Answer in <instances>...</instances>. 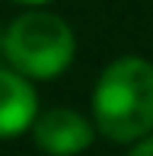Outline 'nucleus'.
Wrapping results in <instances>:
<instances>
[{
    "mask_svg": "<svg viewBox=\"0 0 153 156\" xmlns=\"http://www.w3.org/2000/svg\"><path fill=\"white\" fill-rule=\"evenodd\" d=\"M38 118V96L29 76L0 67V140L19 137Z\"/></svg>",
    "mask_w": 153,
    "mask_h": 156,
    "instance_id": "obj_4",
    "label": "nucleus"
},
{
    "mask_svg": "<svg viewBox=\"0 0 153 156\" xmlns=\"http://www.w3.org/2000/svg\"><path fill=\"white\" fill-rule=\"evenodd\" d=\"M93 121L102 137L134 144L153 131V64L137 54L115 58L93 89Z\"/></svg>",
    "mask_w": 153,
    "mask_h": 156,
    "instance_id": "obj_1",
    "label": "nucleus"
},
{
    "mask_svg": "<svg viewBox=\"0 0 153 156\" xmlns=\"http://www.w3.org/2000/svg\"><path fill=\"white\" fill-rule=\"evenodd\" d=\"M19 3H29V6H38V3H48V0H19Z\"/></svg>",
    "mask_w": 153,
    "mask_h": 156,
    "instance_id": "obj_6",
    "label": "nucleus"
},
{
    "mask_svg": "<svg viewBox=\"0 0 153 156\" xmlns=\"http://www.w3.org/2000/svg\"><path fill=\"white\" fill-rule=\"evenodd\" d=\"M0 51H3V29H0Z\"/></svg>",
    "mask_w": 153,
    "mask_h": 156,
    "instance_id": "obj_7",
    "label": "nucleus"
},
{
    "mask_svg": "<svg viewBox=\"0 0 153 156\" xmlns=\"http://www.w3.org/2000/svg\"><path fill=\"white\" fill-rule=\"evenodd\" d=\"M73 29L48 10H29L10 23L3 32V54L13 70L29 80H51L64 73L73 61Z\"/></svg>",
    "mask_w": 153,
    "mask_h": 156,
    "instance_id": "obj_2",
    "label": "nucleus"
},
{
    "mask_svg": "<svg viewBox=\"0 0 153 156\" xmlns=\"http://www.w3.org/2000/svg\"><path fill=\"white\" fill-rule=\"evenodd\" d=\"M35 147L48 156H76L96 140V121L73 108H48L32 124Z\"/></svg>",
    "mask_w": 153,
    "mask_h": 156,
    "instance_id": "obj_3",
    "label": "nucleus"
},
{
    "mask_svg": "<svg viewBox=\"0 0 153 156\" xmlns=\"http://www.w3.org/2000/svg\"><path fill=\"white\" fill-rule=\"evenodd\" d=\"M131 156H153V134H150V137H141V140H137V147L131 150Z\"/></svg>",
    "mask_w": 153,
    "mask_h": 156,
    "instance_id": "obj_5",
    "label": "nucleus"
}]
</instances>
